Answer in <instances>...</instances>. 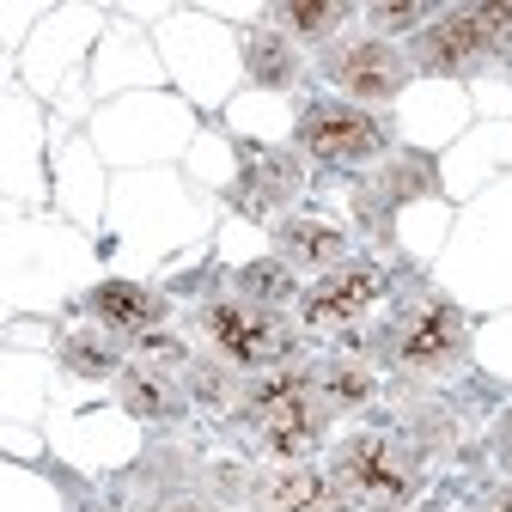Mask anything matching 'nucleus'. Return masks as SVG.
Instances as JSON below:
<instances>
[{
  "label": "nucleus",
  "instance_id": "nucleus-1",
  "mask_svg": "<svg viewBox=\"0 0 512 512\" xmlns=\"http://www.w3.org/2000/svg\"><path fill=\"white\" fill-rule=\"evenodd\" d=\"M244 415H250L256 433H263V445L275 458L299 464V458H311L317 445H324L336 409L317 397V372L275 366V372H256L244 384Z\"/></svg>",
  "mask_w": 512,
  "mask_h": 512
},
{
  "label": "nucleus",
  "instance_id": "nucleus-2",
  "mask_svg": "<svg viewBox=\"0 0 512 512\" xmlns=\"http://www.w3.org/2000/svg\"><path fill=\"white\" fill-rule=\"evenodd\" d=\"M384 360L409 378H439V372H458L470 360V317L439 299V293H421L409 299L391 324H384Z\"/></svg>",
  "mask_w": 512,
  "mask_h": 512
},
{
  "label": "nucleus",
  "instance_id": "nucleus-3",
  "mask_svg": "<svg viewBox=\"0 0 512 512\" xmlns=\"http://www.w3.org/2000/svg\"><path fill=\"white\" fill-rule=\"evenodd\" d=\"M330 476L372 512H403L421 494V458L391 433H354L336 445Z\"/></svg>",
  "mask_w": 512,
  "mask_h": 512
},
{
  "label": "nucleus",
  "instance_id": "nucleus-4",
  "mask_svg": "<svg viewBox=\"0 0 512 512\" xmlns=\"http://www.w3.org/2000/svg\"><path fill=\"white\" fill-rule=\"evenodd\" d=\"M202 330H208V342H214L232 366H244V372H275V366H287L293 348H299V336H293L287 317L269 311V305H250V299H220V305H208V311H202Z\"/></svg>",
  "mask_w": 512,
  "mask_h": 512
},
{
  "label": "nucleus",
  "instance_id": "nucleus-5",
  "mask_svg": "<svg viewBox=\"0 0 512 512\" xmlns=\"http://www.w3.org/2000/svg\"><path fill=\"white\" fill-rule=\"evenodd\" d=\"M299 147L324 165H354V159H372L384 141H391V128H384L372 110H354V104H336V98H317L299 110Z\"/></svg>",
  "mask_w": 512,
  "mask_h": 512
},
{
  "label": "nucleus",
  "instance_id": "nucleus-6",
  "mask_svg": "<svg viewBox=\"0 0 512 512\" xmlns=\"http://www.w3.org/2000/svg\"><path fill=\"white\" fill-rule=\"evenodd\" d=\"M324 74L342 98H360V104H391L403 86H409V55H397L384 37H348L330 49Z\"/></svg>",
  "mask_w": 512,
  "mask_h": 512
},
{
  "label": "nucleus",
  "instance_id": "nucleus-7",
  "mask_svg": "<svg viewBox=\"0 0 512 512\" xmlns=\"http://www.w3.org/2000/svg\"><path fill=\"white\" fill-rule=\"evenodd\" d=\"M238 147V177H232V208H244L250 220H275L299 189H305V171L293 153L281 147H263V141H232Z\"/></svg>",
  "mask_w": 512,
  "mask_h": 512
},
{
  "label": "nucleus",
  "instance_id": "nucleus-8",
  "mask_svg": "<svg viewBox=\"0 0 512 512\" xmlns=\"http://www.w3.org/2000/svg\"><path fill=\"white\" fill-rule=\"evenodd\" d=\"M488 31L476 19V7H458V13H439L415 31V68L421 74H439V80H470L482 61H488Z\"/></svg>",
  "mask_w": 512,
  "mask_h": 512
},
{
  "label": "nucleus",
  "instance_id": "nucleus-9",
  "mask_svg": "<svg viewBox=\"0 0 512 512\" xmlns=\"http://www.w3.org/2000/svg\"><path fill=\"white\" fill-rule=\"evenodd\" d=\"M250 506H256V512H366L336 476L305 470V464L263 470V476L250 482Z\"/></svg>",
  "mask_w": 512,
  "mask_h": 512
},
{
  "label": "nucleus",
  "instance_id": "nucleus-10",
  "mask_svg": "<svg viewBox=\"0 0 512 512\" xmlns=\"http://www.w3.org/2000/svg\"><path fill=\"white\" fill-rule=\"evenodd\" d=\"M391 287V275H384L378 263H336L330 275H324V287H311L305 293V324L311 330H342V324H354V317Z\"/></svg>",
  "mask_w": 512,
  "mask_h": 512
},
{
  "label": "nucleus",
  "instance_id": "nucleus-11",
  "mask_svg": "<svg viewBox=\"0 0 512 512\" xmlns=\"http://www.w3.org/2000/svg\"><path fill=\"white\" fill-rule=\"evenodd\" d=\"M415 196H439V159L433 153H403V159H391L366 189H360V214L378 226V232H391L384 220H391V208H403V202H415Z\"/></svg>",
  "mask_w": 512,
  "mask_h": 512
},
{
  "label": "nucleus",
  "instance_id": "nucleus-12",
  "mask_svg": "<svg viewBox=\"0 0 512 512\" xmlns=\"http://www.w3.org/2000/svg\"><path fill=\"white\" fill-rule=\"evenodd\" d=\"M86 317L135 342V336H147V330L165 324V293H153V287H141V281H98V287L86 293Z\"/></svg>",
  "mask_w": 512,
  "mask_h": 512
},
{
  "label": "nucleus",
  "instance_id": "nucleus-13",
  "mask_svg": "<svg viewBox=\"0 0 512 512\" xmlns=\"http://www.w3.org/2000/svg\"><path fill=\"white\" fill-rule=\"evenodd\" d=\"M116 397H122V409L135 415V421H171V415H183V391H177V378L147 372V366H135V360L116 372Z\"/></svg>",
  "mask_w": 512,
  "mask_h": 512
},
{
  "label": "nucleus",
  "instance_id": "nucleus-14",
  "mask_svg": "<svg viewBox=\"0 0 512 512\" xmlns=\"http://www.w3.org/2000/svg\"><path fill=\"white\" fill-rule=\"evenodd\" d=\"M275 244H281V263L293 269H336L348 250L342 226H324V220H287L275 226Z\"/></svg>",
  "mask_w": 512,
  "mask_h": 512
},
{
  "label": "nucleus",
  "instance_id": "nucleus-15",
  "mask_svg": "<svg viewBox=\"0 0 512 512\" xmlns=\"http://www.w3.org/2000/svg\"><path fill=\"white\" fill-rule=\"evenodd\" d=\"M244 74L250 86H263V92H287L299 80V55L287 43V31H244Z\"/></svg>",
  "mask_w": 512,
  "mask_h": 512
},
{
  "label": "nucleus",
  "instance_id": "nucleus-16",
  "mask_svg": "<svg viewBox=\"0 0 512 512\" xmlns=\"http://www.w3.org/2000/svg\"><path fill=\"white\" fill-rule=\"evenodd\" d=\"M342 19H348L342 0H293V7H275V25L287 37H305V43H330Z\"/></svg>",
  "mask_w": 512,
  "mask_h": 512
},
{
  "label": "nucleus",
  "instance_id": "nucleus-17",
  "mask_svg": "<svg viewBox=\"0 0 512 512\" xmlns=\"http://www.w3.org/2000/svg\"><path fill=\"white\" fill-rule=\"evenodd\" d=\"M299 293V275H293V263H244L238 269V299H250V305H269V311H281L287 299Z\"/></svg>",
  "mask_w": 512,
  "mask_h": 512
},
{
  "label": "nucleus",
  "instance_id": "nucleus-18",
  "mask_svg": "<svg viewBox=\"0 0 512 512\" xmlns=\"http://www.w3.org/2000/svg\"><path fill=\"white\" fill-rule=\"evenodd\" d=\"M317 397H324L330 409H366V403H372V366H360V360H330L324 372H317Z\"/></svg>",
  "mask_w": 512,
  "mask_h": 512
},
{
  "label": "nucleus",
  "instance_id": "nucleus-19",
  "mask_svg": "<svg viewBox=\"0 0 512 512\" xmlns=\"http://www.w3.org/2000/svg\"><path fill=\"white\" fill-rule=\"evenodd\" d=\"M128 360L147 366V372H165V378H177V366H196V360H189V342L171 336V330H147V336H135V342H128Z\"/></svg>",
  "mask_w": 512,
  "mask_h": 512
},
{
  "label": "nucleus",
  "instance_id": "nucleus-20",
  "mask_svg": "<svg viewBox=\"0 0 512 512\" xmlns=\"http://www.w3.org/2000/svg\"><path fill=\"white\" fill-rule=\"evenodd\" d=\"M61 366H68L74 378H116L122 372L116 348H104L98 336H61Z\"/></svg>",
  "mask_w": 512,
  "mask_h": 512
},
{
  "label": "nucleus",
  "instance_id": "nucleus-21",
  "mask_svg": "<svg viewBox=\"0 0 512 512\" xmlns=\"http://www.w3.org/2000/svg\"><path fill=\"white\" fill-rule=\"evenodd\" d=\"M482 31H488V49L494 55H512V7H476Z\"/></svg>",
  "mask_w": 512,
  "mask_h": 512
},
{
  "label": "nucleus",
  "instance_id": "nucleus-22",
  "mask_svg": "<svg viewBox=\"0 0 512 512\" xmlns=\"http://www.w3.org/2000/svg\"><path fill=\"white\" fill-rule=\"evenodd\" d=\"M366 19H372V31H409V25L421 31L427 25V7H372Z\"/></svg>",
  "mask_w": 512,
  "mask_h": 512
},
{
  "label": "nucleus",
  "instance_id": "nucleus-23",
  "mask_svg": "<svg viewBox=\"0 0 512 512\" xmlns=\"http://www.w3.org/2000/svg\"><path fill=\"white\" fill-rule=\"evenodd\" d=\"M409 427H415V439L427 433V445H452V427H445V409H409Z\"/></svg>",
  "mask_w": 512,
  "mask_h": 512
},
{
  "label": "nucleus",
  "instance_id": "nucleus-24",
  "mask_svg": "<svg viewBox=\"0 0 512 512\" xmlns=\"http://www.w3.org/2000/svg\"><path fill=\"white\" fill-rule=\"evenodd\" d=\"M147 512H220L214 500H202V494H159Z\"/></svg>",
  "mask_w": 512,
  "mask_h": 512
},
{
  "label": "nucleus",
  "instance_id": "nucleus-25",
  "mask_svg": "<svg viewBox=\"0 0 512 512\" xmlns=\"http://www.w3.org/2000/svg\"><path fill=\"white\" fill-rule=\"evenodd\" d=\"M208 488H214V500H232V494H244V476H238V464H220V470L208 476Z\"/></svg>",
  "mask_w": 512,
  "mask_h": 512
},
{
  "label": "nucleus",
  "instance_id": "nucleus-26",
  "mask_svg": "<svg viewBox=\"0 0 512 512\" xmlns=\"http://www.w3.org/2000/svg\"><path fill=\"white\" fill-rule=\"evenodd\" d=\"M494 458H500V470L512 476V409L500 415V427H494Z\"/></svg>",
  "mask_w": 512,
  "mask_h": 512
},
{
  "label": "nucleus",
  "instance_id": "nucleus-27",
  "mask_svg": "<svg viewBox=\"0 0 512 512\" xmlns=\"http://www.w3.org/2000/svg\"><path fill=\"white\" fill-rule=\"evenodd\" d=\"M470 512H512V488H488Z\"/></svg>",
  "mask_w": 512,
  "mask_h": 512
}]
</instances>
